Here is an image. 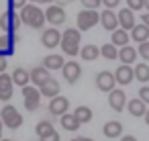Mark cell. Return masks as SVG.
<instances>
[{"label":"cell","instance_id":"49","mask_svg":"<svg viewBox=\"0 0 149 141\" xmlns=\"http://www.w3.org/2000/svg\"><path fill=\"white\" fill-rule=\"evenodd\" d=\"M0 141H13V139H0Z\"/></svg>","mask_w":149,"mask_h":141},{"label":"cell","instance_id":"22","mask_svg":"<svg viewBox=\"0 0 149 141\" xmlns=\"http://www.w3.org/2000/svg\"><path fill=\"white\" fill-rule=\"evenodd\" d=\"M131 39L137 41V43H143V41H149V27L143 23V25H135L131 29Z\"/></svg>","mask_w":149,"mask_h":141},{"label":"cell","instance_id":"31","mask_svg":"<svg viewBox=\"0 0 149 141\" xmlns=\"http://www.w3.org/2000/svg\"><path fill=\"white\" fill-rule=\"evenodd\" d=\"M133 72H135V80H139V82H149V66L147 64H137L135 68H133Z\"/></svg>","mask_w":149,"mask_h":141},{"label":"cell","instance_id":"50","mask_svg":"<svg viewBox=\"0 0 149 141\" xmlns=\"http://www.w3.org/2000/svg\"><path fill=\"white\" fill-rule=\"evenodd\" d=\"M68 141H78V137H76V139H68Z\"/></svg>","mask_w":149,"mask_h":141},{"label":"cell","instance_id":"40","mask_svg":"<svg viewBox=\"0 0 149 141\" xmlns=\"http://www.w3.org/2000/svg\"><path fill=\"white\" fill-rule=\"evenodd\" d=\"M6 68H8L6 55H0V74H2V72H6Z\"/></svg>","mask_w":149,"mask_h":141},{"label":"cell","instance_id":"28","mask_svg":"<svg viewBox=\"0 0 149 141\" xmlns=\"http://www.w3.org/2000/svg\"><path fill=\"white\" fill-rule=\"evenodd\" d=\"M59 123H61V127H63L65 131H78V129H80L78 119H76L74 114H70V112L61 114V117H59Z\"/></svg>","mask_w":149,"mask_h":141},{"label":"cell","instance_id":"46","mask_svg":"<svg viewBox=\"0 0 149 141\" xmlns=\"http://www.w3.org/2000/svg\"><path fill=\"white\" fill-rule=\"evenodd\" d=\"M2 127H4V123H2V119H0V139H2Z\"/></svg>","mask_w":149,"mask_h":141},{"label":"cell","instance_id":"21","mask_svg":"<svg viewBox=\"0 0 149 141\" xmlns=\"http://www.w3.org/2000/svg\"><path fill=\"white\" fill-rule=\"evenodd\" d=\"M137 49L135 47H131V45H123V47H118V59L123 61V64H127V66H131V64H135V59H137Z\"/></svg>","mask_w":149,"mask_h":141},{"label":"cell","instance_id":"23","mask_svg":"<svg viewBox=\"0 0 149 141\" xmlns=\"http://www.w3.org/2000/svg\"><path fill=\"white\" fill-rule=\"evenodd\" d=\"M13 82L17 84V86H27L29 82H31V74H29V70H25V68H15V72H13Z\"/></svg>","mask_w":149,"mask_h":141},{"label":"cell","instance_id":"2","mask_svg":"<svg viewBox=\"0 0 149 141\" xmlns=\"http://www.w3.org/2000/svg\"><path fill=\"white\" fill-rule=\"evenodd\" d=\"M21 21H23V25H27V27H31V29H41L43 25H45V13L41 10V8H37L33 2L31 4H25L23 8H21Z\"/></svg>","mask_w":149,"mask_h":141},{"label":"cell","instance_id":"26","mask_svg":"<svg viewBox=\"0 0 149 141\" xmlns=\"http://www.w3.org/2000/svg\"><path fill=\"white\" fill-rule=\"evenodd\" d=\"M72 114L78 119V123H80V125H84V123H90V121H92V117H94L92 108H90V106H84V104H82V106H76V110H74Z\"/></svg>","mask_w":149,"mask_h":141},{"label":"cell","instance_id":"24","mask_svg":"<svg viewBox=\"0 0 149 141\" xmlns=\"http://www.w3.org/2000/svg\"><path fill=\"white\" fill-rule=\"evenodd\" d=\"M129 31H125V29H114L112 31V37H110V43L112 45H116V47H123V45H129Z\"/></svg>","mask_w":149,"mask_h":141},{"label":"cell","instance_id":"4","mask_svg":"<svg viewBox=\"0 0 149 141\" xmlns=\"http://www.w3.org/2000/svg\"><path fill=\"white\" fill-rule=\"evenodd\" d=\"M23 102H25V108L27 110H37L41 106V90L39 88H33V86H23Z\"/></svg>","mask_w":149,"mask_h":141},{"label":"cell","instance_id":"15","mask_svg":"<svg viewBox=\"0 0 149 141\" xmlns=\"http://www.w3.org/2000/svg\"><path fill=\"white\" fill-rule=\"evenodd\" d=\"M19 41L17 33H6V35H0V55H10L15 51V43Z\"/></svg>","mask_w":149,"mask_h":141},{"label":"cell","instance_id":"18","mask_svg":"<svg viewBox=\"0 0 149 141\" xmlns=\"http://www.w3.org/2000/svg\"><path fill=\"white\" fill-rule=\"evenodd\" d=\"M29 74H31V80H33V86H37V88H39L41 84H45V82L51 78V76H49V70H47L45 66H37V68H33Z\"/></svg>","mask_w":149,"mask_h":141},{"label":"cell","instance_id":"17","mask_svg":"<svg viewBox=\"0 0 149 141\" xmlns=\"http://www.w3.org/2000/svg\"><path fill=\"white\" fill-rule=\"evenodd\" d=\"M118 27L120 29H125V31H131L133 27H135V15H133V10L127 6V8H120L118 10Z\"/></svg>","mask_w":149,"mask_h":141},{"label":"cell","instance_id":"30","mask_svg":"<svg viewBox=\"0 0 149 141\" xmlns=\"http://www.w3.org/2000/svg\"><path fill=\"white\" fill-rule=\"evenodd\" d=\"M100 55L104 59H118V47L112 45V43H104L100 47Z\"/></svg>","mask_w":149,"mask_h":141},{"label":"cell","instance_id":"33","mask_svg":"<svg viewBox=\"0 0 149 141\" xmlns=\"http://www.w3.org/2000/svg\"><path fill=\"white\" fill-rule=\"evenodd\" d=\"M137 53L145 59V61H149V41H143V43H139V49H137Z\"/></svg>","mask_w":149,"mask_h":141},{"label":"cell","instance_id":"35","mask_svg":"<svg viewBox=\"0 0 149 141\" xmlns=\"http://www.w3.org/2000/svg\"><path fill=\"white\" fill-rule=\"evenodd\" d=\"M139 98H141L145 104H149V86H141V88H139Z\"/></svg>","mask_w":149,"mask_h":141},{"label":"cell","instance_id":"1","mask_svg":"<svg viewBox=\"0 0 149 141\" xmlns=\"http://www.w3.org/2000/svg\"><path fill=\"white\" fill-rule=\"evenodd\" d=\"M82 31L80 29H76V27H68L63 33H61V49H63V53L65 55H70V57H76L78 53H80V41H82V35H80Z\"/></svg>","mask_w":149,"mask_h":141},{"label":"cell","instance_id":"3","mask_svg":"<svg viewBox=\"0 0 149 141\" xmlns=\"http://www.w3.org/2000/svg\"><path fill=\"white\" fill-rule=\"evenodd\" d=\"M0 119H2V123L8 127V129H19L23 125V114L17 110V106L13 104H6L2 106V110H0Z\"/></svg>","mask_w":149,"mask_h":141},{"label":"cell","instance_id":"41","mask_svg":"<svg viewBox=\"0 0 149 141\" xmlns=\"http://www.w3.org/2000/svg\"><path fill=\"white\" fill-rule=\"evenodd\" d=\"M141 21H143V23H145V25L149 27V10H147V13H145V15L141 17Z\"/></svg>","mask_w":149,"mask_h":141},{"label":"cell","instance_id":"20","mask_svg":"<svg viewBox=\"0 0 149 141\" xmlns=\"http://www.w3.org/2000/svg\"><path fill=\"white\" fill-rule=\"evenodd\" d=\"M102 133H104V137H108V139H116V137L123 135V123H118V121H108V123H104Z\"/></svg>","mask_w":149,"mask_h":141},{"label":"cell","instance_id":"12","mask_svg":"<svg viewBox=\"0 0 149 141\" xmlns=\"http://www.w3.org/2000/svg\"><path fill=\"white\" fill-rule=\"evenodd\" d=\"M13 86H15L13 78L2 72V74H0V102H8L13 98V94H15Z\"/></svg>","mask_w":149,"mask_h":141},{"label":"cell","instance_id":"6","mask_svg":"<svg viewBox=\"0 0 149 141\" xmlns=\"http://www.w3.org/2000/svg\"><path fill=\"white\" fill-rule=\"evenodd\" d=\"M76 21H78V29L80 31H88V29H92L100 21V15L96 10H92V8H84V10L78 13V19Z\"/></svg>","mask_w":149,"mask_h":141},{"label":"cell","instance_id":"37","mask_svg":"<svg viewBox=\"0 0 149 141\" xmlns=\"http://www.w3.org/2000/svg\"><path fill=\"white\" fill-rule=\"evenodd\" d=\"M27 4V0H8V6L10 10H17V8H23Z\"/></svg>","mask_w":149,"mask_h":141},{"label":"cell","instance_id":"13","mask_svg":"<svg viewBox=\"0 0 149 141\" xmlns=\"http://www.w3.org/2000/svg\"><path fill=\"white\" fill-rule=\"evenodd\" d=\"M114 80H116V84H120V86L131 84V82L135 80V72H133V68H131V66H127V64L118 66V68H116V72H114Z\"/></svg>","mask_w":149,"mask_h":141},{"label":"cell","instance_id":"34","mask_svg":"<svg viewBox=\"0 0 149 141\" xmlns=\"http://www.w3.org/2000/svg\"><path fill=\"white\" fill-rule=\"evenodd\" d=\"M82 4H84V8H92V10H96V8L102 4V0H82Z\"/></svg>","mask_w":149,"mask_h":141},{"label":"cell","instance_id":"38","mask_svg":"<svg viewBox=\"0 0 149 141\" xmlns=\"http://www.w3.org/2000/svg\"><path fill=\"white\" fill-rule=\"evenodd\" d=\"M39 141H59V133H57V131H51L49 135L39 137Z\"/></svg>","mask_w":149,"mask_h":141},{"label":"cell","instance_id":"42","mask_svg":"<svg viewBox=\"0 0 149 141\" xmlns=\"http://www.w3.org/2000/svg\"><path fill=\"white\" fill-rule=\"evenodd\" d=\"M120 141H137V137H133V135H125Z\"/></svg>","mask_w":149,"mask_h":141},{"label":"cell","instance_id":"16","mask_svg":"<svg viewBox=\"0 0 149 141\" xmlns=\"http://www.w3.org/2000/svg\"><path fill=\"white\" fill-rule=\"evenodd\" d=\"M100 23H102V27L106 29V31H114V29H118V17L114 15V10L112 8H104L102 13H100Z\"/></svg>","mask_w":149,"mask_h":141},{"label":"cell","instance_id":"27","mask_svg":"<svg viewBox=\"0 0 149 141\" xmlns=\"http://www.w3.org/2000/svg\"><path fill=\"white\" fill-rule=\"evenodd\" d=\"M63 64H65V59L61 57V55H47V57H43V66L51 72V70H61L63 68Z\"/></svg>","mask_w":149,"mask_h":141},{"label":"cell","instance_id":"29","mask_svg":"<svg viewBox=\"0 0 149 141\" xmlns=\"http://www.w3.org/2000/svg\"><path fill=\"white\" fill-rule=\"evenodd\" d=\"M78 55H82V59H86V61H94V59L100 55V49H98L96 45H84Z\"/></svg>","mask_w":149,"mask_h":141},{"label":"cell","instance_id":"45","mask_svg":"<svg viewBox=\"0 0 149 141\" xmlns=\"http://www.w3.org/2000/svg\"><path fill=\"white\" fill-rule=\"evenodd\" d=\"M143 8H147V10H149V0H143Z\"/></svg>","mask_w":149,"mask_h":141},{"label":"cell","instance_id":"5","mask_svg":"<svg viewBox=\"0 0 149 141\" xmlns=\"http://www.w3.org/2000/svg\"><path fill=\"white\" fill-rule=\"evenodd\" d=\"M21 17L17 15V10H6L0 15V29H2L4 33H17V29L21 27Z\"/></svg>","mask_w":149,"mask_h":141},{"label":"cell","instance_id":"43","mask_svg":"<svg viewBox=\"0 0 149 141\" xmlns=\"http://www.w3.org/2000/svg\"><path fill=\"white\" fill-rule=\"evenodd\" d=\"M143 119H145V123H147V125H149V108H147V110H145V114H143Z\"/></svg>","mask_w":149,"mask_h":141},{"label":"cell","instance_id":"39","mask_svg":"<svg viewBox=\"0 0 149 141\" xmlns=\"http://www.w3.org/2000/svg\"><path fill=\"white\" fill-rule=\"evenodd\" d=\"M102 4H104L106 8H116V6L120 4V0H102Z\"/></svg>","mask_w":149,"mask_h":141},{"label":"cell","instance_id":"10","mask_svg":"<svg viewBox=\"0 0 149 141\" xmlns=\"http://www.w3.org/2000/svg\"><path fill=\"white\" fill-rule=\"evenodd\" d=\"M41 43H43V47H47V49L57 47V45L61 43V33L57 31V27L45 29V31L41 33Z\"/></svg>","mask_w":149,"mask_h":141},{"label":"cell","instance_id":"44","mask_svg":"<svg viewBox=\"0 0 149 141\" xmlns=\"http://www.w3.org/2000/svg\"><path fill=\"white\" fill-rule=\"evenodd\" d=\"M78 141H94V139H90V137H78Z\"/></svg>","mask_w":149,"mask_h":141},{"label":"cell","instance_id":"48","mask_svg":"<svg viewBox=\"0 0 149 141\" xmlns=\"http://www.w3.org/2000/svg\"><path fill=\"white\" fill-rule=\"evenodd\" d=\"M29 2H33V4H37V2H41V0H29Z\"/></svg>","mask_w":149,"mask_h":141},{"label":"cell","instance_id":"11","mask_svg":"<svg viewBox=\"0 0 149 141\" xmlns=\"http://www.w3.org/2000/svg\"><path fill=\"white\" fill-rule=\"evenodd\" d=\"M108 104H110V108H114L116 112H120V110L127 106V94H125V90L112 88V90L108 92Z\"/></svg>","mask_w":149,"mask_h":141},{"label":"cell","instance_id":"36","mask_svg":"<svg viewBox=\"0 0 149 141\" xmlns=\"http://www.w3.org/2000/svg\"><path fill=\"white\" fill-rule=\"evenodd\" d=\"M127 6L131 10H141L143 8V0H127Z\"/></svg>","mask_w":149,"mask_h":141},{"label":"cell","instance_id":"8","mask_svg":"<svg viewBox=\"0 0 149 141\" xmlns=\"http://www.w3.org/2000/svg\"><path fill=\"white\" fill-rule=\"evenodd\" d=\"M68 108H70V100H68L65 96L57 94V96L49 98V114H53V117H61V114L68 112Z\"/></svg>","mask_w":149,"mask_h":141},{"label":"cell","instance_id":"47","mask_svg":"<svg viewBox=\"0 0 149 141\" xmlns=\"http://www.w3.org/2000/svg\"><path fill=\"white\" fill-rule=\"evenodd\" d=\"M41 2H45V4H53L55 0H41Z\"/></svg>","mask_w":149,"mask_h":141},{"label":"cell","instance_id":"32","mask_svg":"<svg viewBox=\"0 0 149 141\" xmlns=\"http://www.w3.org/2000/svg\"><path fill=\"white\" fill-rule=\"evenodd\" d=\"M51 131H55V129H53V123H49V121H41V123H37V127H35L37 137H45V135H49Z\"/></svg>","mask_w":149,"mask_h":141},{"label":"cell","instance_id":"25","mask_svg":"<svg viewBox=\"0 0 149 141\" xmlns=\"http://www.w3.org/2000/svg\"><path fill=\"white\" fill-rule=\"evenodd\" d=\"M127 108H129L131 117H143L145 110H147V104H145L141 98H131V102L127 104Z\"/></svg>","mask_w":149,"mask_h":141},{"label":"cell","instance_id":"9","mask_svg":"<svg viewBox=\"0 0 149 141\" xmlns=\"http://www.w3.org/2000/svg\"><path fill=\"white\" fill-rule=\"evenodd\" d=\"M45 21H47L49 25H53V27L63 25V23H65V10H63L61 6H57V4H51V6L45 10Z\"/></svg>","mask_w":149,"mask_h":141},{"label":"cell","instance_id":"7","mask_svg":"<svg viewBox=\"0 0 149 141\" xmlns=\"http://www.w3.org/2000/svg\"><path fill=\"white\" fill-rule=\"evenodd\" d=\"M61 74H63V80H65L68 84H76V82L80 80V76H82V68H80L78 61L72 59V61H65V64H63Z\"/></svg>","mask_w":149,"mask_h":141},{"label":"cell","instance_id":"19","mask_svg":"<svg viewBox=\"0 0 149 141\" xmlns=\"http://www.w3.org/2000/svg\"><path fill=\"white\" fill-rule=\"evenodd\" d=\"M39 90H41V96H45V98H53V96H57L59 94V82L55 80V78H49L45 84H41L39 86Z\"/></svg>","mask_w":149,"mask_h":141},{"label":"cell","instance_id":"14","mask_svg":"<svg viewBox=\"0 0 149 141\" xmlns=\"http://www.w3.org/2000/svg\"><path fill=\"white\" fill-rule=\"evenodd\" d=\"M114 74L112 72H100L98 76H96V88L100 90V92H110L112 88H114Z\"/></svg>","mask_w":149,"mask_h":141}]
</instances>
